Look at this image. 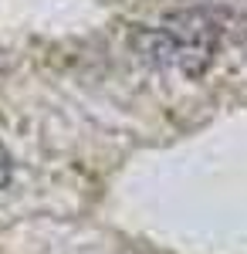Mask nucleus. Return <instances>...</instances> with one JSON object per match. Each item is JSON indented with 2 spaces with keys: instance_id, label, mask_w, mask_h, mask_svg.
<instances>
[{
  "instance_id": "nucleus-1",
  "label": "nucleus",
  "mask_w": 247,
  "mask_h": 254,
  "mask_svg": "<svg viewBox=\"0 0 247 254\" xmlns=\"http://www.w3.org/2000/svg\"><path fill=\"white\" fill-rule=\"evenodd\" d=\"M159 41L166 48V58L186 75V78H200L210 68V61L217 55L220 44V24L213 20V14L207 10H180L173 14L163 31Z\"/></svg>"
},
{
  "instance_id": "nucleus-2",
  "label": "nucleus",
  "mask_w": 247,
  "mask_h": 254,
  "mask_svg": "<svg viewBox=\"0 0 247 254\" xmlns=\"http://www.w3.org/2000/svg\"><path fill=\"white\" fill-rule=\"evenodd\" d=\"M10 176H14V159H10L7 146H3V139H0V190L10 183Z\"/></svg>"
}]
</instances>
